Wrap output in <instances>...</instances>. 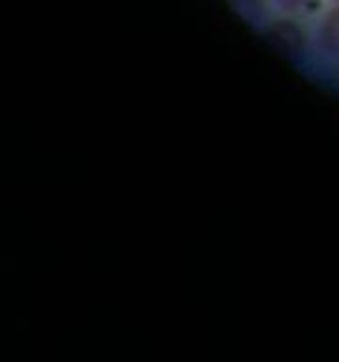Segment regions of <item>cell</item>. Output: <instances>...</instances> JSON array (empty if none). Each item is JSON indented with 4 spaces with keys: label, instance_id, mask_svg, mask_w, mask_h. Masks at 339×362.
I'll return each mask as SVG.
<instances>
[{
    "label": "cell",
    "instance_id": "obj_1",
    "mask_svg": "<svg viewBox=\"0 0 339 362\" xmlns=\"http://www.w3.org/2000/svg\"><path fill=\"white\" fill-rule=\"evenodd\" d=\"M266 38L279 55L287 57L290 61H296L302 57L305 45L304 33L290 19H275L270 23V27L266 28Z\"/></svg>",
    "mask_w": 339,
    "mask_h": 362
},
{
    "label": "cell",
    "instance_id": "obj_2",
    "mask_svg": "<svg viewBox=\"0 0 339 362\" xmlns=\"http://www.w3.org/2000/svg\"><path fill=\"white\" fill-rule=\"evenodd\" d=\"M321 44L332 55H339V4H335L322 19Z\"/></svg>",
    "mask_w": 339,
    "mask_h": 362
},
{
    "label": "cell",
    "instance_id": "obj_3",
    "mask_svg": "<svg viewBox=\"0 0 339 362\" xmlns=\"http://www.w3.org/2000/svg\"><path fill=\"white\" fill-rule=\"evenodd\" d=\"M243 16H258L262 11V0H230Z\"/></svg>",
    "mask_w": 339,
    "mask_h": 362
},
{
    "label": "cell",
    "instance_id": "obj_4",
    "mask_svg": "<svg viewBox=\"0 0 339 362\" xmlns=\"http://www.w3.org/2000/svg\"><path fill=\"white\" fill-rule=\"evenodd\" d=\"M309 2V0H279V4L285 8V10H298V8H302V6H305Z\"/></svg>",
    "mask_w": 339,
    "mask_h": 362
},
{
    "label": "cell",
    "instance_id": "obj_5",
    "mask_svg": "<svg viewBox=\"0 0 339 362\" xmlns=\"http://www.w3.org/2000/svg\"><path fill=\"white\" fill-rule=\"evenodd\" d=\"M332 2H333V4H339V0H332Z\"/></svg>",
    "mask_w": 339,
    "mask_h": 362
}]
</instances>
